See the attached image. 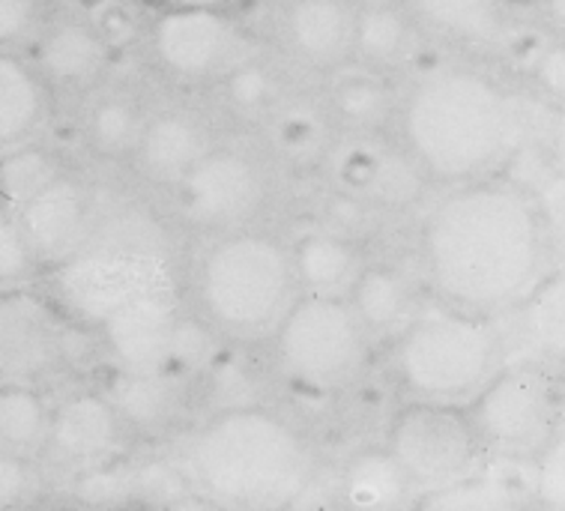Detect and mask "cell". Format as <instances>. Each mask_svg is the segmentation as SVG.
I'll return each mask as SVG.
<instances>
[{"label":"cell","instance_id":"cell-1","mask_svg":"<svg viewBox=\"0 0 565 511\" xmlns=\"http://www.w3.org/2000/svg\"><path fill=\"white\" fill-rule=\"evenodd\" d=\"M547 260L533 194L491 177L455 185L422 227V266L437 299L488 318L535 297Z\"/></svg>","mask_w":565,"mask_h":511},{"label":"cell","instance_id":"cell-2","mask_svg":"<svg viewBox=\"0 0 565 511\" xmlns=\"http://www.w3.org/2000/svg\"><path fill=\"white\" fill-rule=\"evenodd\" d=\"M395 111L404 153L422 174L449 185L493 174L521 132L512 96L470 66L422 72Z\"/></svg>","mask_w":565,"mask_h":511},{"label":"cell","instance_id":"cell-3","mask_svg":"<svg viewBox=\"0 0 565 511\" xmlns=\"http://www.w3.org/2000/svg\"><path fill=\"white\" fill-rule=\"evenodd\" d=\"M195 488L218 505L267 509L294 502L311 479V451L294 425L267 407L222 409L189 446Z\"/></svg>","mask_w":565,"mask_h":511},{"label":"cell","instance_id":"cell-4","mask_svg":"<svg viewBox=\"0 0 565 511\" xmlns=\"http://www.w3.org/2000/svg\"><path fill=\"white\" fill-rule=\"evenodd\" d=\"M156 290H174V260L162 227L138 210H96L84 246L54 266L57 306L93 329L114 308Z\"/></svg>","mask_w":565,"mask_h":511},{"label":"cell","instance_id":"cell-5","mask_svg":"<svg viewBox=\"0 0 565 511\" xmlns=\"http://www.w3.org/2000/svg\"><path fill=\"white\" fill-rule=\"evenodd\" d=\"M201 318L222 336L257 341L276 332L299 290L290 246L278 236L239 227L218 234L195 273Z\"/></svg>","mask_w":565,"mask_h":511},{"label":"cell","instance_id":"cell-6","mask_svg":"<svg viewBox=\"0 0 565 511\" xmlns=\"http://www.w3.org/2000/svg\"><path fill=\"white\" fill-rule=\"evenodd\" d=\"M503 365V341L488 315L425 302L392 341V371L411 398L467 404Z\"/></svg>","mask_w":565,"mask_h":511},{"label":"cell","instance_id":"cell-7","mask_svg":"<svg viewBox=\"0 0 565 511\" xmlns=\"http://www.w3.org/2000/svg\"><path fill=\"white\" fill-rule=\"evenodd\" d=\"M269 338L278 374L309 395L344 392L369 365L371 338L348 297L299 294Z\"/></svg>","mask_w":565,"mask_h":511},{"label":"cell","instance_id":"cell-8","mask_svg":"<svg viewBox=\"0 0 565 511\" xmlns=\"http://www.w3.org/2000/svg\"><path fill=\"white\" fill-rule=\"evenodd\" d=\"M96 332L117 371H168L189 380L213 356L210 323L185 315L174 290L129 299L114 308Z\"/></svg>","mask_w":565,"mask_h":511},{"label":"cell","instance_id":"cell-9","mask_svg":"<svg viewBox=\"0 0 565 511\" xmlns=\"http://www.w3.org/2000/svg\"><path fill=\"white\" fill-rule=\"evenodd\" d=\"M386 451L402 467L413 491L428 493L473 476L482 443L467 404L411 398L392 413Z\"/></svg>","mask_w":565,"mask_h":511},{"label":"cell","instance_id":"cell-10","mask_svg":"<svg viewBox=\"0 0 565 511\" xmlns=\"http://www.w3.org/2000/svg\"><path fill=\"white\" fill-rule=\"evenodd\" d=\"M482 449L509 458H539L556 437V392L545 371L535 365H509L493 374L467 401Z\"/></svg>","mask_w":565,"mask_h":511},{"label":"cell","instance_id":"cell-11","mask_svg":"<svg viewBox=\"0 0 565 511\" xmlns=\"http://www.w3.org/2000/svg\"><path fill=\"white\" fill-rule=\"evenodd\" d=\"M171 192L185 225L218 236L248 227L267 204L269 180L252 153L213 143Z\"/></svg>","mask_w":565,"mask_h":511},{"label":"cell","instance_id":"cell-12","mask_svg":"<svg viewBox=\"0 0 565 511\" xmlns=\"http://www.w3.org/2000/svg\"><path fill=\"white\" fill-rule=\"evenodd\" d=\"M150 54L174 82H218L243 57V36L227 10L162 7L150 24Z\"/></svg>","mask_w":565,"mask_h":511},{"label":"cell","instance_id":"cell-13","mask_svg":"<svg viewBox=\"0 0 565 511\" xmlns=\"http://www.w3.org/2000/svg\"><path fill=\"white\" fill-rule=\"evenodd\" d=\"M63 332L52 302L24 290H0V383H33L57 365Z\"/></svg>","mask_w":565,"mask_h":511},{"label":"cell","instance_id":"cell-14","mask_svg":"<svg viewBox=\"0 0 565 511\" xmlns=\"http://www.w3.org/2000/svg\"><path fill=\"white\" fill-rule=\"evenodd\" d=\"M15 219L40 266L54 269L70 260L90 236L96 204L82 180L61 174L42 192L33 194L31 201H24L15 210Z\"/></svg>","mask_w":565,"mask_h":511},{"label":"cell","instance_id":"cell-15","mask_svg":"<svg viewBox=\"0 0 565 511\" xmlns=\"http://www.w3.org/2000/svg\"><path fill=\"white\" fill-rule=\"evenodd\" d=\"M126 425L105 392H75L52 409L45 449L73 470L105 467L124 443Z\"/></svg>","mask_w":565,"mask_h":511},{"label":"cell","instance_id":"cell-16","mask_svg":"<svg viewBox=\"0 0 565 511\" xmlns=\"http://www.w3.org/2000/svg\"><path fill=\"white\" fill-rule=\"evenodd\" d=\"M356 0H288L278 21L285 49L297 63L335 72L353 54Z\"/></svg>","mask_w":565,"mask_h":511},{"label":"cell","instance_id":"cell-17","mask_svg":"<svg viewBox=\"0 0 565 511\" xmlns=\"http://www.w3.org/2000/svg\"><path fill=\"white\" fill-rule=\"evenodd\" d=\"M210 147L213 138L198 114L168 108L147 117L132 162L145 180L162 189H174Z\"/></svg>","mask_w":565,"mask_h":511},{"label":"cell","instance_id":"cell-18","mask_svg":"<svg viewBox=\"0 0 565 511\" xmlns=\"http://www.w3.org/2000/svg\"><path fill=\"white\" fill-rule=\"evenodd\" d=\"M422 174L407 153H392L371 141H350L335 150V189L369 206L407 204Z\"/></svg>","mask_w":565,"mask_h":511},{"label":"cell","instance_id":"cell-19","mask_svg":"<svg viewBox=\"0 0 565 511\" xmlns=\"http://www.w3.org/2000/svg\"><path fill=\"white\" fill-rule=\"evenodd\" d=\"M105 395L111 398L126 430L159 434L183 416L185 377L168 374V371L111 369Z\"/></svg>","mask_w":565,"mask_h":511},{"label":"cell","instance_id":"cell-20","mask_svg":"<svg viewBox=\"0 0 565 511\" xmlns=\"http://www.w3.org/2000/svg\"><path fill=\"white\" fill-rule=\"evenodd\" d=\"M108 66V40L99 28L82 19L54 21L36 45L40 78L61 87H84Z\"/></svg>","mask_w":565,"mask_h":511},{"label":"cell","instance_id":"cell-21","mask_svg":"<svg viewBox=\"0 0 565 511\" xmlns=\"http://www.w3.org/2000/svg\"><path fill=\"white\" fill-rule=\"evenodd\" d=\"M348 302L371 341L386 338L390 344L402 336L422 306L416 302L411 281L390 264H362L360 276L348 290Z\"/></svg>","mask_w":565,"mask_h":511},{"label":"cell","instance_id":"cell-22","mask_svg":"<svg viewBox=\"0 0 565 511\" xmlns=\"http://www.w3.org/2000/svg\"><path fill=\"white\" fill-rule=\"evenodd\" d=\"M419 40V24L407 3H356L353 54L350 61L377 72H395L411 61Z\"/></svg>","mask_w":565,"mask_h":511},{"label":"cell","instance_id":"cell-23","mask_svg":"<svg viewBox=\"0 0 565 511\" xmlns=\"http://www.w3.org/2000/svg\"><path fill=\"white\" fill-rule=\"evenodd\" d=\"M290 264L297 273L302 294H329V297H348L362 269L360 248L350 236L335 231H311L302 234L290 246Z\"/></svg>","mask_w":565,"mask_h":511},{"label":"cell","instance_id":"cell-24","mask_svg":"<svg viewBox=\"0 0 565 511\" xmlns=\"http://www.w3.org/2000/svg\"><path fill=\"white\" fill-rule=\"evenodd\" d=\"M419 24V31H431L443 40L463 45H497L505 40L503 7L500 0H404Z\"/></svg>","mask_w":565,"mask_h":511},{"label":"cell","instance_id":"cell-25","mask_svg":"<svg viewBox=\"0 0 565 511\" xmlns=\"http://www.w3.org/2000/svg\"><path fill=\"white\" fill-rule=\"evenodd\" d=\"M327 108L332 120H339L348 129H356V132L377 129L395 111V96H392L386 72L369 70L353 61L344 63L341 70L332 72Z\"/></svg>","mask_w":565,"mask_h":511},{"label":"cell","instance_id":"cell-26","mask_svg":"<svg viewBox=\"0 0 565 511\" xmlns=\"http://www.w3.org/2000/svg\"><path fill=\"white\" fill-rule=\"evenodd\" d=\"M45 114L40 72L0 52V150L28 141Z\"/></svg>","mask_w":565,"mask_h":511},{"label":"cell","instance_id":"cell-27","mask_svg":"<svg viewBox=\"0 0 565 511\" xmlns=\"http://www.w3.org/2000/svg\"><path fill=\"white\" fill-rule=\"evenodd\" d=\"M273 153L285 162L311 164L329 153V117L309 103H278L264 117Z\"/></svg>","mask_w":565,"mask_h":511},{"label":"cell","instance_id":"cell-28","mask_svg":"<svg viewBox=\"0 0 565 511\" xmlns=\"http://www.w3.org/2000/svg\"><path fill=\"white\" fill-rule=\"evenodd\" d=\"M344 502L353 509H395L411 500V481L386 449L360 451L341 476Z\"/></svg>","mask_w":565,"mask_h":511},{"label":"cell","instance_id":"cell-29","mask_svg":"<svg viewBox=\"0 0 565 511\" xmlns=\"http://www.w3.org/2000/svg\"><path fill=\"white\" fill-rule=\"evenodd\" d=\"M147 114L129 93H105L87 111L84 135L96 156L114 159V162H132L138 138L145 132Z\"/></svg>","mask_w":565,"mask_h":511},{"label":"cell","instance_id":"cell-30","mask_svg":"<svg viewBox=\"0 0 565 511\" xmlns=\"http://www.w3.org/2000/svg\"><path fill=\"white\" fill-rule=\"evenodd\" d=\"M52 409L33 383H0V449L31 458L45 449Z\"/></svg>","mask_w":565,"mask_h":511},{"label":"cell","instance_id":"cell-31","mask_svg":"<svg viewBox=\"0 0 565 511\" xmlns=\"http://www.w3.org/2000/svg\"><path fill=\"white\" fill-rule=\"evenodd\" d=\"M218 96L243 120H264L281 103V78L267 61L239 57L218 75Z\"/></svg>","mask_w":565,"mask_h":511},{"label":"cell","instance_id":"cell-32","mask_svg":"<svg viewBox=\"0 0 565 511\" xmlns=\"http://www.w3.org/2000/svg\"><path fill=\"white\" fill-rule=\"evenodd\" d=\"M61 174L57 159L36 143L21 141L10 150H0V198L12 210H19L24 201H31L33 194L42 192Z\"/></svg>","mask_w":565,"mask_h":511},{"label":"cell","instance_id":"cell-33","mask_svg":"<svg viewBox=\"0 0 565 511\" xmlns=\"http://www.w3.org/2000/svg\"><path fill=\"white\" fill-rule=\"evenodd\" d=\"M419 505L425 509H449V511H491V509H505V505H514V500L509 497L505 488L493 485V481L482 479H463L446 485V488H437V491L422 493Z\"/></svg>","mask_w":565,"mask_h":511},{"label":"cell","instance_id":"cell-34","mask_svg":"<svg viewBox=\"0 0 565 511\" xmlns=\"http://www.w3.org/2000/svg\"><path fill=\"white\" fill-rule=\"evenodd\" d=\"M36 255H33L28 236L21 231L15 215H0V290L24 287L36 273Z\"/></svg>","mask_w":565,"mask_h":511},{"label":"cell","instance_id":"cell-35","mask_svg":"<svg viewBox=\"0 0 565 511\" xmlns=\"http://www.w3.org/2000/svg\"><path fill=\"white\" fill-rule=\"evenodd\" d=\"M551 257H565V168L545 177L533 194Z\"/></svg>","mask_w":565,"mask_h":511},{"label":"cell","instance_id":"cell-36","mask_svg":"<svg viewBox=\"0 0 565 511\" xmlns=\"http://www.w3.org/2000/svg\"><path fill=\"white\" fill-rule=\"evenodd\" d=\"M539 497L547 505L565 509V437H554L539 451Z\"/></svg>","mask_w":565,"mask_h":511},{"label":"cell","instance_id":"cell-37","mask_svg":"<svg viewBox=\"0 0 565 511\" xmlns=\"http://www.w3.org/2000/svg\"><path fill=\"white\" fill-rule=\"evenodd\" d=\"M40 0H0V49L19 45L36 28Z\"/></svg>","mask_w":565,"mask_h":511},{"label":"cell","instance_id":"cell-38","mask_svg":"<svg viewBox=\"0 0 565 511\" xmlns=\"http://www.w3.org/2000/svg\"><path fill=\"white\" fill-rule=\"evenodd\" d=\"M33 488V472L28 458L0 449V509L19 505Z\"/></svg>","mask_w":565,"mask_h":511},{"label":"cell","instance_id":"cell-39","mask_svg":"<svg viewBox=\"0 0 565 511\" xmlns=\"http://www.w3.org/2000/svg\"><path fill=\"white\" fill-rule=\"evenodd\" d=\"M533 75L547 96L565 103V42H556V45H551V49L539 54Z\"/></svg>","mask_w":565,"mask_h":511},{"label":"cell","instance_id":"cell-40","mask_svg":"<svg viewBox=\"0 0 565 511\" xmlns=\"http://www.w3.org/2000/svg\"><path fill=\"white\" fill-rule=\"evenodd\" d=\"M156 7H210V10H234L246 0H150Z\"/></svg>","mask_w":565,"mask_h":511},{"label":"cell","instance_id":"cell-41","mask_svg":"<svg viewBox=\"0 0 565 511\" xmlns=\"http://www.w3.org/2000/svg\"><path fill=\"white\" fill-rule=\"evenodd\" d=\"M539 3H542V12H545L547 24L565 36V0H539Z\"/></svg>","mask_w":565,"mask_h":511},{"label":"cell","instance_id":"cell-42","mask_svg":"<svg viewBox=\"0 0 565 511\" xmlns=\"http://www.w3.org/2000/svg\"><path fill=\"white\" fill-rule=\"evenodd\" d=\"M551 150H554L559 164L565 168V108L556 114L554 126H551Z\"/></svg>","mask_w":565,"mask_h":511},{"label":"cell","instance_id":"cell-43","mask_svg":"<svg viewBox=\"0 0 565 511\" xmlns=\"http://www.w3.org/2000/svg\"><path fill=\"white\" fill-rule=\"evenodd\" d=\"M356 3H404V0H356Z\"/></svg>","mask_w":565,"mask_h":511}]
</instances>
